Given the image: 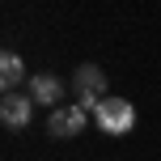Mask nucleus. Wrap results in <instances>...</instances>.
I'll list each match as a JSON object with an SVG mask.
<instances>
[{
  "label": "nucleus",
  "instance_id": "obj_1",
  "mask_svg": "<svg viewBox=\"0 0 161 161\" xmlns=\"http://www.w3.org/2000/svg\"><path fill=\"white\" fill-rule=\"evenodd\" d=\"M93 123L106 131V136H127L136 127V106L127 97H102L93 106Z\"/></svg>",
  "mask_w": 161,
  "mask_h": 161
},
{
  "label": "nucleus",
  "instance_id": "obj_2",
  "mask_svg": "<svg viewBox=\"0 0 161 161\" xmlns=\"http://www.w3.org/2000/svg\"><path fill=\"white\" fill-rule=\"evenodd\" d=\"M89 127V110L85 106H55L47 119V136L51 140H76Z\"/></svg>",
  "mask_w": 161,
  "mask_h": 161
},
{
  "label": "nucleus",
  "instance_id": "obj_3",
  "mask_svg": "<svg viewBox=\"0 0 161 161\" xmlns=\"http://www.w3.org/2000/svg\"><path fill=\"white\" fill-rule=\"evenodd\" d=\"M72 85H76V93H80L76 106H85V110H93V106L106 97V72L97 64H80L76 72H72Z\"/></svg>",
  "mask_w": 161,
  "mask_h": 161
},
{
  "label": "nucleus",
  "instance_id": "obj_4",
  "mask_svg": "<svg viewBox=\"0 0 161 161\" xmlns=\"http://www.w3.org/2000/svg\"><path fill=\"white\" fill-rule=\"evenodd\" d=\"M30 114H34V97L30 93H4V102H0V123H4L8 131H21L30 127Z\"/></svg>",
  "mask_w": 161,
  "mask_h": 161
},
{
  "label": "nucleus",
  "instance_id": "obj_5",
  "mask_svg": "<svg viewBox=\"0 0 161 161\" xmlns=\"http://www.w3.org/2000/svg\"><path fill=\"white\" fill-rule=\"evenodd\" d=\"M25 93L34 97V106H51V110H55V106H64V102H59V93H64V89H59V76H51V72L30 76Z\"/></svg>",
  "mask_w": 161,
  "mask_h": 161
},
{
  "label": "nucleus",
  "instance_id": "obj_6",
  "mask_svg": "<svg viewBox=\"0 0 161 161\" xmlns=\"http://www.w3.org/2000/svg\"><path fill=\"white\" fill-rule=\"evenodd\" d=\"M21 76H25L21 55H17V51H4V55H0V89H4V93H13V89L21 85Z\"/></svg>",
  "mask_w": 161,
  "mask_h": 161
}]
</instances>
